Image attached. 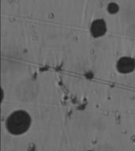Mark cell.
Here are the masks:
<instances>
[{
    "label": "cell",
    "mask_w": 135,
    "mask_h": 151,
    "mask_svg": "<svg viewBox=\"0 0 135 151\" xmlns=\"http://www.w3.org/2000/svg\"><path fill=\"white\" fill-rule=\"evenodd\" d=\"M32 117L25 110L17 109L10 112L6 119V128L12 135H22L31 127Z\"/></svg>",
    "instance_id": "6da1fadb"
},
{
    "label": "cell",
    "mask_w": 135,
    "mask_h": 151,
    "mask_svg": "<svg viewBox=\"0 0 135 151\" xmlns=\"http://www.w3.org/2000/svg\"><path fill=\"white\" fill-rule=\"evenodd\" d=\"M116 70L119 74L127 75L135 71V58L130 55H123L116 63Z\"/></svg>",
    "instance_id": "7a4b0ae2"
},
{
    "label": "cell",
    "mask_w": 135,
    "mask_h": 151,
    "mask_svg": "<svg viewBox=\"0 0 135 151\" xmlns=\"http://www.w3.org/2000/svg\"><path fill=\"white\" fill-rule=\"evenodd\" d=\"M107 11L111 15L117 14L119 11V6L118 3H115V2L109 3L107 6Z\"/></svg>",
    "instance_id": "277c9868"
},
{
    "label": "cell",
    "mask_w": 135,
    "mask_h": 151,
    "mask_svg": "<svg viewBox=\"0 0 135 151\" xmlns=\"http://www.w3.org/2000/svg\"><path fill=\"white\" fill-rule=\"evenodd\" d=\"M108 32V25L103 18H96L89 26V33L94 39H100L104 37Z\"/></svg>",
    "instance_id": "3957f363"
},
{
    "label": "cell",
    "mask_w": 135,
    "mask_h": 151,
    "mask_svg": "<svg viewBox=\"0 0 135 151\" xmlns=\"http://www.w3.org/2000/svg\"><path fill=\"white\" fill-rule=\"evenodd\" d=\"M3 97H4V93H3V89H2V102H3Z\"/></svg>",
    "instance_id": "5b68a950"
},
{
    "label": "cell",
    "mask_w": 135,
    "mask_h": 151,
    "mask_svg": "<svg viewBox=\"0 0 135 151\" xmlns=\"http://www.w3.org/2000/svg\"><path fill=\"white\" fill-rule=\"evenodd\" d=\"M88 151H92V150H88Z\"/></svg>",
    "instance_id": "8992f818"
}]
</instances>
